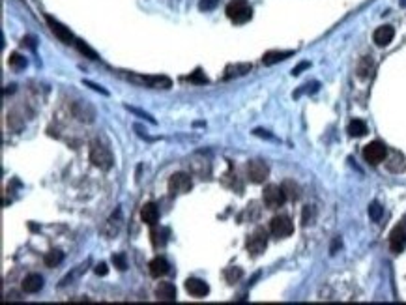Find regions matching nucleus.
<instances>
[{
    "label": "nucleus",
    "mask_w": 406,
    "mask_h": 305,
    "mask_svg": "<svg viewBox=\"0 0 406 305\" xmlns=\"http://www.w3.org/2000/svg\"><path fill=\"white\" fill-rule=\"evenodd\" d=\"M21 288L26 292V294H36L43 288V277L38 274H30L23 279Z\"/></svg>",
    "instance_id": "ddd939ff"
},
{
    "label": "nucleus",
    "mask_w": 406,
    "mask_h": 305,
    "mask_svg": "<svg viewBox=\"0 0 406 305\" xmlns=\"http://www.w3.org/2000/svg\"><path fill=\"white\" fill-rule=\"evenodd\" d=\"M113 264H115L120 272H124L125 268H127V264H125V257L124 255H120V253H115V255H113Z\"/></svg>",
    "instance_id": "7c9ffc66"
},
{
    "label": "nucleus",
    "mask_w": 406,
    "mask_h": 305,
    "mask_svg": "<svg viewBox=\"0 0 406 305\" xmlns=\"http://www.w3.org/2000/svg\"><path fill=\"white\" fill-rule=\"evenodd\" d=\"M281 188H283V191H285V195H287V199L288 200H298L300 199V186H298L294 180H285Z\"/></svg>",
    "instance_id": "412c9836"
},
{
    "label": "nucleus",
    "mask_w": 406,
    "mask_h": 305,
    "mask_svg": "<svg viewBox=\"0 0 406 305\" xmlns=\"http://www.w3.org/2000/svg\"><path fill=\"white\" fill-rule=\"evenodd\" d=\"M45 21H47V24H49V28H51V32L60 40L62 43H66V45H70V43L75 42V36L72 34V30L68 28V26H64L62 23H58L56 19H52L51 15H47L45 17Z\"/></svg>",
    "instance_id": "1a4fd4ad"
},
{
    "label": "nucleus",
    "mask_w": 406,
    "mask_h": 305,
    "mask_svg": "<svg viewBox=\"0 0 406 305\" xmlns=\"http://www.w3.org/2000/svg\"><path fill=\"white\" fill-rule=\"evenodd\" d=\"M307 68H309V62H302L300 66H296V68L292 70V75H300L303 70H307Z\"/></svg>",
    "instance_id": "72a5a7b5"
},
{
    "label": "nucleus",
    "mask_w": 406,
    "mask_h": 305,
    "mask_svg": "<svg viewBox=\"0 0 406 305\" xmlns=\"http://www.w3.org/2000/svg\"><path fill=\"white\" fill-rule=\"evenodd\" d=\"M94 272H96V275H107L109 274V268H107V264L101 262V264H97V266H96Z\"/></svg>",
    "instance_id": "473e14b6"
},
{
    "label": "nucleus",
    "mask_w": 406,
    "mask_h": 305,
    "mask_svg": "<svg viewBox=\"0 0 406 305\" xmlns=\"http://www.w3.org/2000/svg\"><path fill=\"white\" fill-rule=\"evenodd\" d=\"M141 81L148 84L150 88H161V90H167L172 86V81L165 75H146V77H141Z\"/></svg>",
    "instance_id": "f3484780"
},
{
    "label": "nucleus",
    "mask_w": 406,
    "mask_h": 305,
    "mask_svg": "<svg viewBox=\"0 0 406 305\" xmlns=\"http://www.w3.org/2000/svg\"><path fill=\"white\" fill-rule=\"evenodd\" d=\"M184 286H186V292L191 294L193 298H204L210 292L208 284L204 283V281H200V279H195V277H189Z\"/></svg>",
    "instance_id": "f8f14e48"
},
{
    "label": "nucleus",
    "mask_w": 406,
    "mask_h": 305,
    "mask_svg": "<svg viewBox=\"0 0 406 305\" xmlns=\"http://www.w3.org/2000/svg\"><path fill=\"white\" fill-rule=\"evenodd\" d=\"M141 219L148 225V227H156L159 221V210L154 202H146L141 210Z\"/></svg>",
    "instance_id": "4468645a"
},
{
    "label": "nucleus",
    "mask_w": 406,
    "mask_h": 305,
    "mask_svg": "<svg viewBox=\"0 0 406 305\" xmlns=\"http://www.w3.org/2000/svg\"><path fill=\"white\" fill-rule=\"evenodd\" d=\"M188 81L189 83H193V84H206L208 83V77L204 75V71H202L200 68H197V70H195V71L188 77Z\"/></svg>",
    "instance_id": "cd10ccee"
},
{
    "label": "nucleus",
    "mask_w": 406,
    "mask_h": 305,
    "mask_svg": "<svg viewBox=\"0 0 406 305\" xmlns=\"http://www.w3.org/2000/svg\"><path fill=\"white\" fill-rule=\"evenodd\" d=\"M393 38H395V28L389 26V24L378 26L375 30V34H373V40H375V43L378 47H387L389 43L393 42Z\"/></svg>",
    "instance_id": "9b49d317"
},
{
    "label": "nucleus",
    "mask_w": 406,
    "mask_h": 305,
    "mask_svg": "<svg viewBox=\"0 0 406 305\" xmlns=\"http://www.w3.org/2000/svg\"><path fill=\"white\" fill-rule=\"evenodd\" d=\"M309 213H311V206H305V210H303V225H309Z\"/></svg>",
    "instance_id": "c9c22d12"
},
{
    "label": "nucleus",
    "mask_w": 406,
    "mask_h": 305,
    "mask_svg": "<svg viewBox=\"0 0 406 305\" xmlns=\"http://www.w3.org/2000/svg\"><path fill=\"white\" fill-rule=\"evenodd\" d=\"M292 54H294V51H268L262 56V64L264 66H273V64L281 62V60L288 58Z\"/></svg>",
    "instance_id": "a211bd4d"
},
{
    "label": "nucleus",
    "mask_w": 406,
    "mask_h": 305,
    "mask_svg": "<svg viewBox=\"0 0 406 305\" xmlns=\"http://www.w3.org/2000/svg\"><path fill=\"white\" fill-rule=\"evenodd\" d=\"M363 158L371 165H380L387 158V148L380 141H373L363 148Z\"/></svg>",
    "instance_id": "39448f33"
},
{
    "label": "nucleus",
    "mask_w": 406,
    "mask_h": 305,
    "mask_svg": "<svg viewBox=\"0 0 406 305\" xmlns=\"http://www.w3.org/2000/svg\"><path fill=\"white\" fill-rule=\"evenodd\" d=\"M219 4V0H200L198 2V10L200 11H212Z\"/></svg>",
    "instance_id": "2f4dec72"
},
{
    "label": "nucleus",
    "mask_w": 406,
    "mask_h": 305,
    "mask_svg": "<svg viewBox=\"0 0 406 305\" xmlns=\"http://www.w3.org/2000/svg\"><path fill=\"white\" fill-rule=\"evenodd\" d=\"M251 64H238V66H229L225 70V79H230V77H238V75H245L251 71Z\"/></svg>",
    "instance_id": "4be33fe9"
},
{
    "label": "nucleus",
    "mask_w": 406,
    "mask_h": 305,
    "mask_svg": "<svg viewBox=\"0 0 406 305\" xmlns=\"http://www.w3.org/2000/svg\"><path fill=\"white\" fill-rule=\"evenodd\" d=\"M270 232L275 238H287L294 232V223L287 215H275L270 221Z\"/></svg>",
    "instance_id": "423d86ee"
},
{
    "label": "nucleus",
    "mask_w": 406,
    "mask_h": 305,
    "mask_svg": "<svg viewBox=\"0 0 406 305\" xmlns=\"http://www.w3.org/2000/svg\"><path fill=\"white\" fill-rule=\"evenodd\" d=\"M382 213H384V208H382L378 202H373V204L369 206V215H371L373 221H380V219H382Z\"/></svg>",
    "instance_id": "c85d7f7f"
},
{
    "label": "nucleus",
    "mask_w": 406,
    "mask_h": 305,
    "mask_svg": "<svg viewBox=\"0 0 406 305\" xmlns=\"http://www.w3.org/2000/svg\"><path fill=\"white\" fill-rule=\"evenodd\" d=\"M247 176L253 184H264V180L270 176V168L264 161L253 159L247 163Z\"/></svg>",
    "instance_id": "6e6552de"
},
{
    "label": "nucleus",
    "mask_w": 406,
    "mask_h": 305,
    "mask_svg": "<svg viewBox=\"0 0 406 305\" xmlns=\"http://www.w3.org/2000/svg\"><path fill=\"white\" fill-rule=\"evenodd\" d=\"M83 83L86 84V86H90L92 90H96V92H101V94H105V95H107V90H105V88H101V86H97V84L90 83V81H83Z\"/></svg>",
    "instance_id": "f704fd0d"
},
{
    "label": "nucleus",
    "mask_w": 406,
    "mask_h": 305,
    "mask_svg": "<svg viewBox=\"0 0 406 305\" xmlns=\"http://www.w3.org/2000/svg\"><path fill=\"white\" fill-rule=\"evenodd\" d=\"M156 298L159 302H176V288L172 283H159L156 286Z\"/></svg>",
    "instance_id": "dca6fc26"
},
{
    "label": "nucleus",
    "mask_w": 406,
    "mask_h": 305,
    "mask_svg": "<svg viewBox=\"0 0 406 305\" xmlns=\"http://www.w3.org/2000/svg\"><path fill=\"white\" fill-rule=\"evenodd\" d=\"M406 247V223H399L389 234V249L401 253Z\"/></svg>",
    "instance_id": "9d476101"
},
{
    "label": "nucleus",
    "mask_w": 406,
    "mask_h": 305,
    "mask_svg": "<svg viewBox=\"0 0 406 305\" xmlns=\"http://www.w3.org/2000/svg\"><path fill=\"white\" fill-rule=\"evenodd\" d=\"M8 62H10V66L13 68V70H23V68H26V60H24V56H21L19 53H11L10 58H8Z\"/></svg>",
    "instance_id": "a878e982"
},
{
    "label": "nucleus",
    "mask_w": 406,
    "mask_h": 305,
    "mask_svg": "<svg viewBox=\"0 0 406 305\" xmlns=\"http://www.w3.org/2000/svg\"><path fill=\"white\" fill-rule=\"evenodd\" d=\"M163 234H167V231H156L154 227H152V232H150V236H152V243H154V247H157V245H165V238H163Z\"/></svg>",
    "instance_id": "c756f323"
},
{
    "label": "nucleus",
    "mask_w": 406,
    "mask_h": 305,
    "mask_svg": "<svg viewBox=\"0 0 406 305\" xmlns=\"http://www.w3.org/2000/svg\"><path fill=\"white\" fill-rule=\"evenodd\" d=\"M148 270H150V275H152V277L159 279V277H163V275H167L168 272H170V266H168V262L163 258V257H156L154 260H150Z\"/></svg>",
    "instance_id": "2eb2a0df"
},
{
    "label": "nucleus",
    "mask_w": 406,
    "mask_h": 305,
    "mask_svg": "<svg viewBox=\"0 0 406 305\" xmlns=\"http://www.w3.org/2000/svg\"><path fill=\"white\" fill-rule=\"evenodd\" d=\"M262 200H264V204H266L270 210H277V208H281L283 204H285L287 195H285V191H283L281 186L270 184V186H266V188H264Z\"/></svg>",
    "instance_id": "7ed1b4c3"
},
{
    "label": "nucleus",
    "mask_w": 406,
    "mask_h": 305,
    "mask_svg": "<svg viewBox=\"0 0 406 305\" xmlns=\"http://www.w3.org/2000/svg\"><path fill=\"white\" fill-rule=\"evenodd\" d=\"M348 133H350V137H363V135H367V124L363 120H352L348 124Z\"/></svg>",
    "instance_id": "5701e85b"
},
{
    "label": "nucleus",
    "mask_w": 406,
    "mask_h": 305,
    "mask_svg": "<svg viewBox=\"0 0 406 305\" xmlns=\"http://www.w3.org/2000/svg\"><path fill=\"white\" fill-rule=\"evenodd\" d=\"M373 71H375V62H373V58H371V56H363V58L359 60V64H358V75H359L361 79H369V77L373 75Z\"/></svg>",
    "instance_id": "aec40b11"
},
{
    "label": "nucleus",
    "mask_w": 406,
    "mask_h": 305,
    "mask_svg": "<svg viewBox=\"0 0 406 305\" xmlns=\"http://www.w3.org/2000/svg\"><path fill=\"white\" fill-rule=\"evenodd\" d=\"M225 13H227V17H229L232 23L243 24V23L251 21V17H253V8H251L245 0H232V2L227 4Z\"/></svg>",
    "instance_id": "f03ea898"
},
{
    "label": "nucleus",
    "mask_w": 406,
    "mask_h": 305,
    "mask_svg": "<svg viewBox=\"0 0 406 305\" xmlns=\"http://www.w3.org/2000/svg\"><path fill=\"white\" fill-rule=\"evenodd\" d=\"M193 188V182L188 172H174L170 178H168V193L172 197L176 195H184Z\"/></svg>",
    "instance_id": "20e7f679"
},
{
    "label": "nucleus",
    "mask_w": 406,
    "mask_h": 305,
    "mask_svg": "<svg viewBox=\"0 0 406 305\" xmlns=\"http://www.w3.org/2000/svg\"><path fill=\"white\" fill-rule=\"evenodd\" d=\"M387 168L391 170V172H403V170H406V159L403 154H399V152H393L391 154V158L387 159Z\"/></svg>",
    "instance_id": "6ab92c4d"
},
{
    "label": "nucleus",
    "mask_w": 406,
    "mask_h": 305,
    "mask_svg": "<svg viewBox=\"0 0 406 305\" xmlns=\"http://www.w3.org/2000/svg\"><path fill=\"white\" fill-rule=\"evenodd\" d=\"M75 45H77V49H79V53L84 54L86 58H90V60H99V54L96 53L94 49L88 45V43L84 42V40H75Z\"/></svg>",
    "instance_id": "b1692460"
},
{
    "label": "nucleus",
    "mask_w": 406,
    "mask_h": 305,
    "mask_svg": "<svg viewBox=\"0 0 406 305\" xmlns=\"http://www.w3.org/2000/svg\"><path fill=\"white\" fill-rule=\"evenodd\" d=\"M62 260H64V253H60V251H49L47 255H45V258H43L45 266H49V268L58 266Z\"/></svg>",
    "instance_id": "393cba45"
},
{
    "label": "nucleus",
    "mask_w": 406,
    "mask_h": 305,
    "mask_svg": "<svg viewBox=\"0 0 406 305\" xmlns=\"http://www.w3.org/2000/svg\"><path fill=\"white\" fill-rule=\"evenodd\" d=\"M21 45H28V47H30V49H36V42H34V40H32V38H23Z\"/></svg>",
    "instance_id": "e433bc0d"
},
{
    "label": "nucleus",
    "mask_w": 406,
    "mask_h": 305,
    "mask_svg": "<svg viewBox=\"0 0 406 305\" xmlns=\"http://www.w3.org/2000/svg\"><path fill=\"white\" fill-rule=\"evenodd\" d=\"M225 279H227V283H230V284H234L238 279H241V275H243V272L239 270V268H227L225 270Z\"/></svg>",
    "instance_id": "bb28decb"
},
{
    "label": "nucleus",
    "mask_w": 406,
    "mask_h": 305,
    "mask_svg": "<svg viewBox=\"0 0 406 305\" xmlns=\"http://www.w3.org/2000/svg\"><path fill=\"white\" fill-rule=\"evenodd\" d=\"M401 6H406V0H401Z\"/></svg>",
    "instance_id": "4c0bfd02"
},
{
    "label": "nucleus",
    "mask_w": 406,
    "mask_h": 305,
    "mask_svg": "<svg viewBox=\"0 0 406 305\" xmlns=\"http://www.w3.org/2000/svg\"><path fill=\"white\" fill-rule=\"evenodd\" d=\"M266 245H268V234H266L264 229H257V231L247 238V251H249L253 257L262 255L264 249H266Z\"/></svg>",
    "instance_id": "0eeeda50"
},
{
    "label": "nucleus",
    "mask_w": 406,
    "mask_h": 305,
    "mask_svg": "<svg viewBox=\"0 0 406 305\" xmlns=\"http://www.w3.org/2000/svg\"><path fill=\"white\" fill-rule=\"evenodd\" d=\"M90 163L101 170H109L115 163V158L111 150L105 146L101 141H92L90 142Z\"/></svg>",
    "instance_id": "f257e3e1"
}]
</instances>
